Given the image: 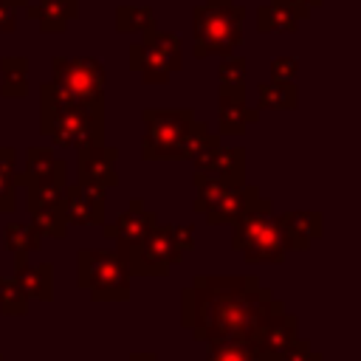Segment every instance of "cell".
I'll list each match as a JSON object with an SVG mask.
<instances>
[{"label":"cell","mask_w":361,"mask_h":361,"mask_svg":"<svg viewBox=\"0 0 361 361\" xmlns=\"http://www.w3.org/2000/svg\"><path fill=\"white\" fill-rule=\"evenodd\" d=\"M285 305L254 274H197L180 293V319L195 341H248Z\"/></svg>","instance_id":"6da1fadb"},{"label":"cell","mask_w":361,"mask_h":361,"mask_svg":"<svg viewBox=\"0 0 361 361\" xmlns=\"http://www.w3.org/2000/svg\"><path fill=\"white\" fill-rule=\"evenodd\" d=\"M39 130L56 147L104 144V107H90L71 99L54 82L39 85Z\"/></svg>","instance_id":"7a4b0ae2"},{"label":"cell","mask_w":361,"mask_h":361,"mask_svg":"<svg viewBox=\"0 0 361 361\" xmlns=\"http://www.w3.org/2000/svg\"><path fill=\"white\" fill-rule=\"evenodd\" d=\"M245 8L234 0H203L192 8V34H195V56L203 59L209 54L231 56L243 39Z\"/></svg>","instance_id":"3957f363"},{"label":"cell","mask_w":361,"mask_h":361,"mask_svg":"<svg viewBox=\"0 0 361 361\" xmlns=\"http://www.w3.org/2000/svg\"><path fill=\"white\" fill-rule=\"evenodd\" d=\"M130 279V265L116 248H82L76 254V282L82 290L90 293L93 302H127Z\"/></svg>","instance_id":"277c9868"},{"label":"cell","mask_w":361,"mask_h":361,"mask_svg":"<svg viewBox=\"0 0 361 361\" xmlns=\"http://www.w3.org/2000/svg\"><path fill=\"white\" fill-rule=\"evenodd\" d=\"M144 161H186V141L195 124V110H144Z\"/></svg>","instance_id":"5b68a950"},{"label":"cell","mask_w":361,"mask_h":361,"mask_svg":"<svg viewBox=\"0 0 361 361\" xmlns=\"http://www.w3.org/2000/svg\"><path fill=\"white\" fill-rule=\"evenodd\" d=\"M183 68V42L172 31L155 25L144 31L141 42L130 45V71H138L147 85H166Z\"/></svg>","instance_id":"8992f818"},{"label":"cell","mask_w":361,"mask_h":361,"mask_svg":"<svg viewBox=\"0 0 361 361\" xmlns=\"http://www.w3.org/2000/svg\"><path fill=\"white\" fill-rule=\"evenodd\" d=\"M231 248L240 251L243 259L251 265H259V262L279 265L285 262V254H288L282 248L279 226H276V217H271V212H248L240 220H234Z\"/></svg>","instance_id":"52a82bcc"},{"label":"cell","mask_w":361,"mask_h":361,"mask_svg":"<svg viewBox=\"0 0 361 361\" xmlns=\"http://www.w3.org/2000/svg\"><path fill=\"white\" fill-rule=\"evenodd\" d=\"M104 65L90 56H54L51 59V82L65 90L71 99L104 107Z\"/></svg>","instance_id":"ba28073f"},{"label":"cell","mask_w":361,"mask_h":361,"mask_svg":"<svg viewBox=\"0 0 361 361\" xmlns=\"http://www.w3.org/2000/svg\"><path fill=\"white\" fill-rule=\"evenodd\" d=\"M124 259L130 265V274H138V276H166L169 268L183 259V248L175 243L172 223H164V226L155 223L152 231L144 237V243L135 245Z\"/></svg>","instance_id":"9c48e42d"},{"label":"cell","mask_w":361,"mask_h":361,"mask_svg":"<svg viewBox=\"0 0 361 361\" xmlns=\"http://www.w3.org/2000/svg\"><path fill=\"white\" fill-rule=\"evenodd\" d=\"M189 161L195 164V172H200V175H212L226 183H245V149L223 147L220 135L209 133Z\"/></svg>","instance_id":"30bf717a"},{"label":"cell","mask_w":361,"mask_h":361,"mask_svg":"<svg viewBox=\"0 0 361 361\" xmlns=\"http://www.w3.org/2000/svg\"><path fill=\"white\" fill-rule=\"evenodd\" d=\"M248 212H271V200L259 195V186L254 183H228L223 192L200 212L209 226L220 223H234Z\"/></svg>","instance_id":"8fae6325"},{"label":"cell","mask_w":361,"mask_h":361,"mask_svg":"<svg viewBox=\"0 0 361 361\" xmlns=\"http://www.w3.org/2000/svg\"><path fill=\"white\" fill-rule=\"evenodd\" d=\"M296 338H299V319L282 307V310L265 316L248 341L254 344V350L259 353L262 361H279V355Z\"/></svg>","instance_id":"7c38bea8"},{"label":"cell","mask_w":361,"mask_h":361,"mask_svg":"<svg viewBox=\"0 0 361 361\" xmlns=\"http://www.w3.org/2000/svg\"><path fill=\"white\" fill-rule=\"evenodd\" d=\"M155 223H158V220H155V214L144 206V200H141V197H133L130 206L116 217V223L102 228V234L116 243V251H118L121 257H127L135 245L144 243V237L152 231Z\"/></svg>","instance_id":"4fadbf2b"},{"label":"cell","mask_w":361,"mask_h":361,"mask_svg":"<svg viewBox=\"0 0 361 361\" xmlns=\"http://www.w3.org/2000/svg\"><path fill=\"white\" fill-rule=\"evenodd\" d=\"M76 172H79V183L93 186V189H113L118 186V172H116V161H118V149L107 147V144H87L76 149Z\"/></svg>","instance_id":"5bb4252c"},{"label":"cell","mask_w":361,"mask_h":361,"mask_svg":"<svg viewBox=\"0 0 361 361\" xmlns=\"http://www.w3.org/2000/svg\"><path fill=\"white\" fill-rule=\"evenodd\" d=\"M62 209L68 226H104V192L85 183H65Z\"/></svg>","instance_id":"9a60e30c"},{"label":"cell","mask_w":361,"mask_h":361,"mask_svg":"<svg viewBox=\"0 0 361 361\" xmlns=\"http://www.w3.org/2000/svg\"><path fill=\"white\" fill-rule=\"evenodd\" d=\"M324 217L319 212H285L276 217L282 248L285 251H307L313 240L322 237L324 231Z\"/></svg>","instance_id":"2e32d148"},{"label":"cell","mask_w":361,"mask_h":361,"mask_svg":"<svg viewBox=\"0 0 361 361\" xmlns=\"http://www.w3.org/2000/svg\"><path fill=\"white\" fill-rule=\"evenodd\" d=\"M14 183H68V166L48 147H28L23 172H14Z\"/></svg>","instance_id":"e0dca14e"},{"label":"cell","mask_w":361,"mask_h":361,"mask_svg":"<svg viewBox=\"0 0 361 361\" xmlns=\"http://www.w3.org/2000/svg\"><path fill=\"white\" fill-rule=\"evenodd\" d=\"M14 282L23 288L28 299L54 302V265L51 262H28V254H14Z\"/></svg>","instance_id":"ac0fdd59"},{"label":"cell","mask_w":361,"mask_h":361,"mask_svg":"<svg viewBox=\"0 0 361 361\" xmlns=\"http://www.w3.org/2000/svg\"><path fill=\"white\" fill-rule=\"evenodd\" d=\"M28 20H37L42 34H59L79 17V0H28L23 6Z\"/></svg>","instance_id":"d6986e66"},{"label":"cell","mask_w":361,"mask_h":361,"mask_svg":"<svg viewBox=\"0 0 361 361\" xmlns=\"http://www.w3.org/2000/svg\"><path fill=\"white\" fill-rule=\"evenodd\" d=\"M254 121H259V110H251L245 104V87H240V90H220V102H217L220 135H240Z\"/></svg>","instance_id":"ffe728a7"},{"label":"cell","mask_w":361,"mask_h":361,"mask_svg":"<svg viewBox=\"0 0 361 361\" xmlns=\"http://www.w3.org/2000/svg\"><path fill=\"white\" fill-rule=\"evenodd\" d=\"M299 90L296 82H259L257 85V110H296Z\"/></svg>","instance_id":"44dd1931"},{"label":"cell","mask_w":361,"mask_h":361,"mask_svg":"<svg viewBox=\"0 0 361 361\" xmlns=\"http://www.w3.org/2000/svg\"><path fill=\"white\" fill-rule=\"evenodd\" d=\"M0 93L6 99H23L28 93V59L25 56L0 59Z\"/></svg>","instance_id":"7402d4cb"},{"label":"cell","mask_w":361,"mask_h":361,"mask_svg":"<svg viewBox=\"0 0 361 361\" xmlns=\"http://www.w3.org/2000/svg\"><path fill=\"white\" fill-rule=\"evenodd\" d=\"M299 17L290 11V8H285V6H279V3H268V6H259L257 8V31L259 34H293L296 28H299Z\"/></svg>","instance_id":"603a6c76"},{"label":"cell","mask_w":361,"mask_h":361,"mask_svg":"<svg viewBox=\"0 0 361 361\" xmlns=\"http://www.w3.org/2000/svg\"><path fill=\"white\" fill-rule=\"evenodd\" d=\"M17 166V149L0 147V214H8L17 209V183L14 169Z\"/></svg>","instance_id":"cb8c5ba5"},{"label":"cell","mask_w":361,"mask_h":361,"mask_svg":"<svg viewBox=\"0 0 361 361\" xmlns=\"http://www.w3.org/2000/svg\"><path fill=\"white\" fill-rule=\"evenodd\" d=\"M42 234L37 231L34 223H8L3 231V243L11 254H31L42 248Z\"/></svg>","instance_id":"d4e9b609"},{"label":"cell","mask_w":361,"mask_h":361,"mask_svg":"<svg viewBox=\"0 0 361 361\" xmlns=\"http://www.w3.org/2000/svg\"><path fill=\"white\" fill-rule=\"evenodd\" d=\"M31 214V223L37 226V231L42 237H54V240H62L65 231H68V217H65V209L62 203H54V206H37V209H28Z\"/></svg>","instance_id":"484cf974"},{"label":"cell","mask_w":361,"mask_h":361,"mask_svg":"<svg viewBox=\"0 0 361 361\" xmlns=\"http://www.w3.org/2000/svg\"><path fill=\"white\" fill-rule=\"evenodd\" d=\"M152 25H155V11L149 6H118L116 8L118 34H144Z\"/></svg>","instance_id":"4316f807"},{"label":"cell","mask_w":361,"mask_h":361,"mask_svg":"<svg viewBox=\"0 0 361 361\" xmlns=\"http://www.w3.org/2000/svg\"><path fill=\"white\" fill-rule=\"evenodd\" d=\"M206 361H262L251 341H209Z\"/></svg>","instance_id":"83f0119b"},{"label":"cell","mask_w":361,"mask_h":361,"mask_svg":"<svg viewBox=\"0 0 361 361\" xmlns=\"http://www.w3.org/2000/svg\"><path fill=\"white\" fill-rule=\"evenodd\" d=\"M0 313H6V316L28 313V296L14 282V276H0Z\"/></svg>","instance_id":"f1b7e54d"},{"label":"cell","mask_w":361,"mask_h":361,"mask_svg":"<svg viewBox=\"0 0 361 361\" xmlns=\"http://www.w3.org/2000/svg\"><path fill=\"white\" fill-rule=\"evenodd\" d=\"M217 79H220V90H240L245 87V59L243 56H223V62L217 65Z\"/></svg>","instance_id":"f546056e"},{"label":"cell","mask_w":361,"mask_h":361,"mask_svg":"<svg viewBox=\"0 0 361 361\" xmlns=\"http://www.w3.org/2000/svg\"><path fill=\"white\" fill-rule=\"evenodd\" d=\"M279 361H324V355L316 353L307 338H296V341L279 355Z\"/></svg>","instance_id":"4dcf8cb0"},{"label":"cell","mask_w":361,"mask_h":361,"mask_svg":"<svg viewBox=\"0 0 361 361\" xmlns=\"http://www.w3.org/2000/svg\"><path fill=\"white\" fill-rule=\"evenodd\" d=\"M296 71H299L296 56H276L271 62V79L274 82H296Z\"/></svg>","instance_id":"1f68e13d"},{"label":"cell","mask_w":361,"mask_h":361,"mask_svg":"<svg viewBox=\"0 0 361 361\" xmlns=\"http://www.w3.org/2000/svg\"><path fill=\"white\" fill-rule=\"evenodd\" d=\"M274 3H279V6H285V8H290L299 20H307L310 14H313V8H319L324 0H274Z\"/></svg>","instance_id":"d6a6232c"},{"label":"cell","mask_w":361,"mask_h":361,"mask_svg":"<svg viewBox=\"0 0 361 361\" xmlns=\"http://www.w3.org/2000/svg\"><path fill=\"white\" fill-rule=\"evenodd\" d=\"M172 231H175V243L183 248V254L195 248V226H189V223L175 226V223H172Z\"/></svg>","instance_id":"836d02e7"},{"label":"cell","mask_w":361,"mask_h":361,"mask_svg":"<svg viewBox=\"0 0 361 361\" xmlns=\"http://www.w3.org/2000/svg\"><path fill=\"white\" fill-rule=\"evenodd\" d=\"M17 28V20H14V8L0 0V31H14Z\"/></svg>","instance_id":"e575fe53"},{"label":"cell","mask_w":361,"mask_h":361,"mask_svg":"<svg viewBox=\"0 0 361 361\" xmlns=\"http://www.w3.org/2000/svg\"><path fill=\"white\" fill-rule=\"evenodd\" d=\"M130 361H158V355L155 353H133Z\"/></svg>","instance_id":"d590c367"},{"label":"cell","mask_w":361,"mask_h":361,"mask_svg":"<svg viewBox=\"0 0 361 361\" xmlns=\"http://www.w3.org/2000/svg\"><path fill=\"white\" fill-rule=\"evenodd\" d=\"M6 3H8V6H11V8H14V11H17V8H23V6H25V3H28V0H6Z\"/></svg>","instance_id":"8d00e7d4"},{"label":"cell","mask_w":361,"mask_h":361,"mask_svg":"<svg viewBox=\"0 0 361 361\" xmlns=\"http://www.w3.org/2000/svg\"><path fill=\"white\" fill-rule=\"evenodd\" d=\"M0 361H3V355H0Z\"/></svg>","instance_id":"74e56055"}]
</instances>
